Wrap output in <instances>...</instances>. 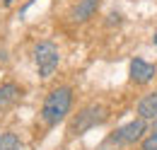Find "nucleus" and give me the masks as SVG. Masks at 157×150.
I'll use <instances>...</instances> for the list:
<instances>
[{
    "label": "nucleus",
    "instance_id": "7ed1b4c3",
    "mask_svg": "<svg viewBox=\"0 0 157 150\" xmlns=\"http://www.w3.org/2000/svg\"><path fill=\"white\" fill-rule=\"evenodd\" d=\"M143 133H145V119H136V121H131V124H126V126H121L118 131H114L109 136V143H118V145H131V143H136L143 138Z\"/></svg>",
    "mask_w": 157,
    "mask_h": 150
},
{
    "label": "nucleus",
    "instance_id": "6e6552de",
    "mask_svg": "<svg viewBox=\"0 0 157 150\" xmlns=\"http://www.w3.org/2000/svg\"><path fill=\"white\" fill-rule=\"evenodd\" d=\"M138 114L140 119H157V92H150L145 94L140 102H138Z\"/></svg>",
    "mask_w": 157,
    "mask_h": 150
},
{
    "label": "nucleus",
    "instance_id": "f03ea898",
    "mask_svg": "<svg viewBox=\"0 0 157 150\" xmlns=\"http://www.w3.org/2000/svg\"><path fill=\"white\" fill-rule=\"evenodd\" d=\"M34 61H36V68H39L41 77H51L53 70L58 68V63H60L58 46L51 44V41H41V44H36V49H34Z\"/></svg>",
    "mask_w": 157,
    "mask_h": 150
},
{
    "label": "nucleus",
    "instance_id": "20e7f679",
    "mask_svg": "<svg viewBox=\"0 0 157 150\" xmlns=\"http://www.w3.org/2000/svg\"><path fill=\"white\" fill-rule=\"evenodd\" d=\"M104 109L101 107H87L82 114H78V119L73 121V126H70V131L73 133H85V131H90V128H94L97 124H101L104 121Z\"/></svg>",
    "mask_w": 157,
    "mask_h": 150
},
{
    "label": "nucleus",
    "instance_id": "9d476101",
    "mask_svg": "<svg viewBox=\"0 0 157 150\" xmlns=\"http://www.w3.org/2000/svg\"><path fill=\"white\" fill-rule=\"evenodd\" d=\"M143 150H157V133H150L143 140Z\"/></svg>",
    "mask_w": 157,
    "mask_h": 150
},
{
    "label": "nucleus",
    "instance_id": "423d86ee",
    "mask_svg": "<svg viewBox=\"0 0 157 150\" xmlns=\"http://www.w3.org/2000/svg\"><path fill=\"white\" fill-rule=\"evenodd\" d=\"M20 87L15 85V82H5V85H0V114L7 112L17 99H20Z\"/></svg>",
    "mask_w": 157,
    "mask_h": 150
},
{
    "label": "nucleus",
    "instance_id": "39448f33",
    "mask_svg": "<svg viewBox=\"0 0 157 150\" xmlns=\"http://www.w3.org/2000/svg\"><path fill=\"white\" fill-rule=\"evenodd\" d=\"M152 77H155V65H152V63H147V61H143V58L131 61V80H133V82L145 85V82H150Z\"/></svg>",
    "mask_w": 157,
    "mask_h": 150
},
{
    "label": "nucleus",
    "instance_id": "f257e3e1",
    "mask_svg": "<svg viewBox=\"0 0 157 150\" xmlns=\"http://www.w3.org/2000/svg\"><path fill=\"white\" fill-rule=\"evenodd\" d=\"M70 104H73V90L70 87H56L51 90V94L44 99V107H41V119L46 126H56L58 121L65 119V114L70 112Z\"/></svg>",
    "mask_w": 157,
    "mask_h": 150
},
{
    "label": "nucleus",
    "instance_id": "1a4fd4ad",
    "mask_svg": "<svg viewBox=\"0 0 157 150\" xmlns=\"http://www.w3.org/2000/svg\"><path fill=\"white\" fill-rule=\"evenodd\" d=\"M0 150H22V140L15 133H0Z\"/></svg>",
    "mask_w": 157,
    "mask_h": 150
},
{
    "label": "nucleus",
    "instance_id": "9b49d317",
    "mask_svg": "<svg viewBox=\"0 0 157 150\" xmlns=\"http://www.w3.org/2000/svg\"><path fill=\"white\" fill-rule=\"evenodd\" d=\"M152 133H157V119H155V126H152Z\"/></svg>",
    "mask_w": 157,
    "mask_h": 150
},
{
    "label": "nucleus",
    "instance_id": "f8f14e48",
    "mask_svg": "<svg viewBox=\"0 0 157 150\" xmlns=\"http://www.w3.org/2000/svg\"><path fill=\"white\" fill-rule=\"evenodd\" d=\"M152 41H155V46H157V32H155V37H152Z\"/></svg>",
    "mask_w": 157,
    "mask_h": 150
},
{
    "label": "nucleus",
    "instance_id": "0eeeda50",
    "mask_svg": "<svg viewBox=\"0 0 157 150\" xmlns=\"http://www.w3.org/2000/svg\"><path fill=\"white\" fill-rule=\"evenodd\" d=\"M97 7H99V0H80L70 17H73V22H85L97 12Z\"/></svg>",
    "mask_w": 157,
    "mask_h": 150
}]
</instances>
